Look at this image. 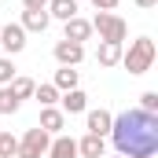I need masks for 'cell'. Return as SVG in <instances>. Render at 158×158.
Returning a JSON list of instances; mask_svg holds the SVG:
<instances>
[{
  "label": "cell",
  "mask_w": 158,
  "mask_h": 158,
  "mask_svg": "<svg viewBox=\"0 0 158 158\" xmlns=\"http://www.w3.org/2000/svg\"><path fill=\"white\" fill-rule=\"evenodd\" d=\"M110 143L121 158H151L158 155V114L147 110H125L110 125Z\"/></svg>",
  "instance_id": "6da1fadb"
},
{
  "label": "cell",
  "mask_w": 158,
  "mask_h": 158,
  "mask_svg": "<svg viewBox=\"0 0 158 158\" xmlns=\"http://www.w3.org/2000/svg\"><path fill=\"white\" fill-rule=\"evenodd\" d=\"M155 55H158L155 40L151 37H136L125 52H121V66H125L132 77H140V74H147V70L155 66Z\"/></svg>",
  "instance_id": "7a4b0ae2"
},
{
  "label": "cell",
  "mask_w": 158,
  "mask_h": 158,
  "mask_svg": "<svg viewBox=\"0 0 158 158\" xmlns=\"http://www.w3.org/2000/svg\"><path fill=\"white\" fill-rule=\"evenodd\" d=\"M92 33H99V40L125 44V33H129V26H125V19H121V15H114V11H99V15L92 19Z\"/></svg>",
  "instance_id": "3957f363"
},
{
  "label": "cell",
  "mask_w": 158,
  "mask_h": 158,
  "mask_svg": "<svg viewBox=\"0 0 158 158\" xmlns=\"http://www.w3.org/2000/svg\"><path fill=\"white\" fill-rule=\"evenodd\" d=\"M48 143H52V136H48L44 129H26V136L19 140L15 158H44L48 155Z\"/></svg>",
  "instance_id": "277c9868"
},
{
  "label": "cell",
  "mask_w": 158,
  "mask_h": 158,
  "mask_svg": "<svg viewBox=\"0 0 158 158\" xmlns=\"http://www.w3.org/2000/svg\"><path fill=\"white\" fill-rule=\"evenodd\" d=\"M52 55H55V63H59V66H77L81 59H85V44H74V40H55Z\"/></svg>",
  "instance_id": "5b68a950"
},
{
  "label": "cell",
  "mask_w": 158,
  "mask_h": 158,
  "mask_svg": "<svg viewBox=\"0 0 158 158\" xmlns=\"http://www.w3.org/2000/svg\"><path fill=\"white\" fill-rule=\"evenodd\" d=\"M0 48H4L7 55H19V52L26 48V30H22L19 22H7V26L0 30Z\"/></svg>",
  "instance_id": "8992f818"
},
{
  "label": "cell",
  "mask_w": 158,
  "mask_h": 158,
  "mask_svg": "<svg viewBox=\"0 0 158 158\" xmlns=\"http://www.w3.org/2000/svg\"><path fill=\"white\" fill-rule=\"evenodd\" d=\"M110 125H114V114H110V110H103V107L85 114V129H88L92 136H103V140H107V136H110Z\"/></svg>",
  "instance_id": "52a82bcc"
},
{
  "label": "cell",
  "mask_w": 158,
  "mask_h": 158,
  "mask_svg": "<svg viewBox=\"0 0 158 158\" xmlns=\"http://www.w3.org/2000/svg\"><path fill=\"white\" fill-rule=\"evenodd\" d=\"M63 26H66V30H63V40H74V44H85V40L92 37V22H88V19H81V15H74V19H66Z\"/></svg>",
  "instance_id": "ba28073f"
},
{
  "label": "cell",
  "mask_w": 158,
  "mask_h": 158,
  "mask_svg": "<svg viewBox=\"0 0 158 158\" xmlns=\"http://www.w3.org/2000/svg\"><path fill=\"white\" fill-rule=\"evenodd\" d=\"M37 129H44L48 136H59V132L66 129V114H63L59 107H40V125Z\"/></svg>",
  "instance_id": "9c48e42d"
},
{
  "label": "cell",
  "mask_w": 158,
  "mask_h": 158,
  "mask_svg": "<svg viewBox=\"0 0 158 158\" xmlns=\"http://www.w3.org/2000/svg\"><path fill=\"white\" fill-rule=\"evenodd\" d=\"M77 158H107V140L85 132V136L77 140Z\"/></svg>",
  "instance_id": "30bf717a"
},
{
  "label": "cell",
  "mask_w": 158,
  "mask_h": 158,
  "mask_svg": "<svg viewBox=\"0 0 158 158\" xmlns=\"http://www.w3.org/2000/svg\"><path fill=\"white\" fill-rule=\"evenodd\" d=\"M59 103H63V107H59L63 114H85V110H88V96H85L81 88H70V92H59Z\"/></svg>",
  "instance_id": "8fae6325"
},
{
  "label": "cell",
  "mask_w": 158,
  "mask_h": 158,
  "mask_svg": "<svg viewBox=\"0 0 158 158\" xmlns=\"http://www.w3.org/2000/svg\"><path fill=\"white\" fill-rule=\"evenodd\" d=\"M44 158H77V140L74 136H52V143H48V155Z\"/></svg>",
  "instance_id": "7c38bea8"
},
{
  "label": "cell",
  "mask_w": 158,
  "mask_h": 158,
  "mask_svg": "<svg viewBox=\"0 0 158 158\" xmlns=\"http://www.w3.org/2000/svg\"><path fill=\"white\" fill-rule=\"evenodd\" d=\"M121 52H125V44L99 40V48H96V63H99V66H118V63H121Z\"/></svg>",
  "instance_id": "4fadbf2b"
},
{
  "label": "cell",
  "mask_w": 158,
  "mask_h": 158,
  "mask_svg": "<svg viewBox=\"0 0 158 158\" xmlns=\"http://www.w3.org/2000/svg\"><path fill=\"white\" fill-rule=\"evenodd\" d=\"M48 19H59V22H66V19H74L77 15V0H48Z\"/></svg>",
  "instance_id": "5bb4252c"
},
{
  "label": "cell",
  "mask_w": 158,
  "mask_h": 158,
  "mask_svg": "<svg viewBox=\"0 0 158 158\" xmlns=\"http://www.w3.org/2000/svg\"><path fill=\"white\" fill-rule=\"evenodd\" d=\"M48 22H52V19H48V11H22V22H19V26H22L26 33H44V30H48Z\"/></svg>",
  "instance_id": "9a60e30c"
},
{
  "label": "cell",
  "mask_w": 158,
  "mask_h": 158,
  "mask_svg": "<svg viewBox=\"0 0 158 158\" xmlns=\"http://www.w3.org/2000/svg\"><path fill=\"white\" fill-rule=\"evenodd\" d=\"M52 85H55L59 92L77 88V70H74V66H59V70H55V77H52Z\"/></svg>",
  "instance_id": "2e32d148"
},
{
  "label": "cell",
  "mask_w": 158,
  "mask_h": 158,
  "mask_svg": "<svg viewBox=\"0 0 158 158\" xmlns=\"http://www.w3.org/2000/svg\"><path fill=\"white\" fill-rule=\"evenodd\" d=\"M7 88H11L19 99H30V96H33V88H37V81H33V77H26V74H15V81H11Z\"/></svg>",
  "instance_id": "e0dca14e"
},
{
  "label": "cell",
  "mask_w": 158,
  "mask_h": 158,
  "mask_svg": "<svg viewBox=\"0 0 158 158\" xmlns=\"http://www.w3.org/2000/svg\"><path fill=\"white\" fill-rule=\"evenodd\" d=\"M33 99H37L40 107H55V103H59V88H55L52 81H48V85H37V88H33Z\"/></svg>",
  "instance_id": "ac0fdd59"
},
{
  "label": "cell",
  "mask_w": 158,
  "mask_h": 158,
  "mask_svg": "<svg viewBox=\"0 0 158 158\" xmlns=\"http://www.w3.org/2000/svg\"><path fill=\"white\" fill-rule=\"evenodd\" d=\"M19 107H22V99H19L7 85H0V114H15Z\"/></svg>",
  "instance_id": "d6986e66"
},
{
  "label": "cell",
  "mask_w": 158,
  "mask_h": 158,
  "mask_svg": "<svg viewBox=\"0 0 158 158\" xmlns=\"http://www.w3.org/2000/svg\"><path fill=\"white\" fill-rule=\"evenodd\" d=\"M15 151H19V136H11L7 129L0 132V158H15Z\"/></svg>",
  "instance_id": "ffe728a7"
},
{
  "label": "cell",
  "mask_w": 158,
  "mask_h": 158,
  "mask_svg": "<svg viewBox=\"0 0 158 158\" xmlns=\"http://www.w3.org/2000/svg\"><path fill=\"white\" fill-rule=\"evenodd\" d=\"M15 63H11V55H0V85H11L15 81Z\"/></svg>",
  "instance_id": "44dd1931"
},
{
  "label": "cell",
  "mask_w": 158,
  "mask_h": 158,
  "mask_svg": "<svg viewBox=\"0 0 158 158\" xmlns=\"http://www.w3.org/2000/svg\"><path fill=\"white\" fill-rule=\"evenodd\" d=\"M140 110L158 114V92H143V96H140Z\"/></svg>",
  "instance_id": "7402d4cb"
},
{
  "label": "cell",
  "mask_w": 158,
  "mask_h": 158,
  "mask_svg": "<svg viewBox=\"0 0 158 158\" xmlns=\"http://www.w3.org/2000/svg\"><path fill=\"white\" fill-rule=\"evenodd\" d=\"M88 4H92V7H99V11H114L121 0H88Z\"/></svg>",
  "instance_id": "603a6c76"
},
{
  "label": "cell",
  "mask_w": 158,
  "mask_h": 158,
  "mask_svg": "<svg viewBox=\"0 0 158 158\" xmlns=\"http://www.w3.org/2000/svg\"><path fill=\"white\" fill-rule=\"evenodd\" d=\"M48 0H22V11H44Z\"/></svg>",
  "instance_id": "cb8c5ba5"
},
{
  "label": "cell",
  "mask_w": 158,
  "mask_h": 158,
  "mask_svg": "<svg viewBox=\"0 0 158 158\" xmlns=\"http://www.w3.org/2000/svg\"><path fill=\"white\" fill-rule=\"evenodd\" d=\"M158 0H136V7H143V11H147V7H155Z\"/></svg>",
  "instance_id": "d4e9b609"
},
{
  "label": "cell",
  "mask_w": 158,
  "mask_h": 158,
  "mask_svg": "<svg viewBox=\"0 0 158 158\" xmlns=\"http://www.w3.org/2000/svg\"><path fill=\"white\" fill-rule=\"evenodd\" d=\"M151 158H155V155H151Z\"/></svg>",
  "instance_id": "484cf974"
},
{
  "label": "cell",
  "mask_w": 158,
  "mask_h": 158,
  "mask_svg": "<svg viewBox=\"0 0 158 158\" xmlns=\"http://www.w3.org/2000/svg\"><path fill=\"white\" fill-rule=\"evenodd\" d=\"M118 158H121V155H118Z\"/></svg>",
  "instance_id": "4316f807"
}]
</instances>
